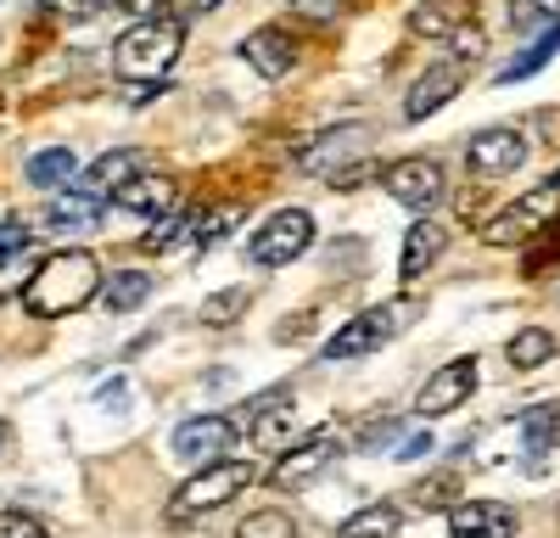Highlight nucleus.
I'll use <instances>...</instances> for the list:
<instances>
[{
  "label": "nucleus",
  "mask_w": 560,
  "mask_h": 538,
  "mask_svg": "<svg viewBox=\"0 0 560 538\" xmlns=\"http://www.w3.org/2000/svg\"><path fill=\"white\" fill-rule=\"evenodd\" d=\"M96 292H102V264H96V253L68 247V253L39 258V269L28 276V286H23V308L34 314V320H62V314L84 308Z\"/></svg>",
  "instance_id": "1"
},
{
  "label": "nucleus",
  "mask_w": 560,
  "mask_h": 538,
  "mask_svg": "<svg viewBox=\"0 0 560 538\" xmlns=\"http://www.w3.org/2000/svg\"><path fill=\"white\" fill-rule=\"evenodd\" d=\"M415 314H420V303H415V297H393V303L364 308V314H353L348 326H337V337L319 348V359H325V365H342V359H364V353H376L382 342H393V337H404V331L415 326Z\"/></svg>",
  "instance_id": "2"
},
{
  "label": "nucleus",
  "mask_w": 560,
  "mask_h": 538,
  "mask_svg": "<svg viewBox=\"0 0 560 538\" xmlns=\"http://www.w3.org/2000/svg\"><path fill=\"white\" fill-rule=\"evenodd\" d=\"M179 39H185V34H179L174 17H147V23L124 28L118 45H113L118 79H163V73L174 68V57H179Z\"/></svg>",
  "instance_id": "3"
},
{
  "label": "nucleus",
  "mask_w": 560,
  "mask_h": 538,
  "mask_svg": "<svg viewBox=\"0 0 560 538\" xmlns=\"http://www.w3.org/2000/svg\"><path fill=\"white\" fill-rule=\"evenodd\" d=\"M253 482H258L253 460H213V466H202L191 482H179V493L168 500V522H191V516H208V511L230 505L236 493H247Z\"/></svg>",
  "instance_id": "4"
},
{
  "label": "nucleus",
  "mask_w": 560,
  "mask_h": 538,
  "mask_svg": "<svg viewBox=\"0 0 560 538\" xmlns=\"http://www.w3.org/2000/svg\"><path fill=\"white\" fill-rule=\"evenodd\" d=\"M308 247H314V213H308V208H280V213H269L258 231H253L247 258H253L258 269H280V264L303 258Z\"/></svg>",
  "instance_id": "5"
},
{
  "label": "nucleus",
  "mask_w": 560,
  "mask_h": 538,
  "mask_svg": "<svg viewBox=\"0 0 560 538\" xmlns=\"http://www.w3.org/2000/svg\"><path fill=\"white\" fill-rule=\"evenodd\" d=\"M555 208H560V186H555V179H544L538 191H527L522 202H510L504 213H493V219H488L482 242H488V247H516V242H527V236H538V231H544Z\"/></svg>",
  "instance_id": "6"
},
{
  "label": "nucleus",
  "mask_w": 560,
  "mask_h": 538,
  "mask_svg": "<svg viewBox=\"0 0 560 538\" xmlns=\"http://www.w3.org/2000/svg\"><path fill=\"white\" fill-rule=\"evenodd\" d=\"M382 186L393 202H404L415 213H432L443 202V163L438 157H398L382 168Z\"/></svg>",
  "instance_id": "7"
},
{
  "label": "nucleus",
  "mask_w": 560,
  "mask_h": 538,
  "mask_svg": "<svg viewBox=\"0 0 560 538\" xmlns=\"http://www.w3.org/2000/svg\"><path fill=\"white\" fill-rule=\"evenodd\" d=\"M364 141H370V129H364V124L319 129L314 141H303V147H298V168H303V174H325V179H337L353 157H364Z\"/></svg>",
  "instance_id": "8"
},
{
  "label": "nucleus",
  "mask_w": 560,
  "mask_h": 538,
  "mask_svg": "<svg viewBox=\"0 0 560 538\" xmlns=\"http://www.w3.org/2000/svg\"><path fill=\"white\" fill-rule=\"evenodd\" d=\"M471 393H477V359H448V365H438V371L427 376V387H420L415 416H420V421H432V416H454Z\"/></svg>",
  "instance_id": "9"
},
{
  "label": "nucleus",
  "mask_w": 560,
  "mask_h": 538,
  "mask_svg": "<svg viewBox=\"0 0 560 538\" xmlns=\"http://www.w3.org/2000/svg\"><path fill=\"white\" fill-rule=\"evenodd\" d=\"M465 163H471V174H482V179L516 174V168L527 163V134H522V129H510V124H493V129L471 134V147H465Z\"/></svg>",
  "instance_id": "10"
},
{
  "label": "nucleus",
  "mask_w": 560,
  "mask_h": 538,
  "mask_svg": "<svg viewBox=\"0 0 560 538\" xmlns=\"http://www.w3.org/2000/svg\"><path fill=\"white\" fill-rule=\"evenodd\" d=\"M236 421L230 416H197V421H179L174 426V455L191 460V466H213L230 455V443H236Z\"/></svg>",
  "instance_id": "11"
},
{
  "label": "nucleus",
  "mask_w": 560,
  "mask_h": 538,
  "mask_svg": "<svg viewBox=\"0 0 560 538\" xmlns=\"http://www.w3.org/2000/svg\"><path fill=\"white\" fill-rule=\"evenodd\" d=\"M331 460H342V437H337V432H308V437L292 448V455L269 471V482L287 488V493H292V488H308Z\"/></svg>",
  "instance_id": "12"
},
{
  "label": "nucleus",
  "mask_w": 560,
  "mask_h": 538,
  "mask_svg": "<svg viewBox=\"0 0 560 538\" xmlns=\"http://www.w3.org/2000/svg\"><path fill=\"white\" fill-rule=\"evenodd\" d=\"M242 62H247L258 79H269V84H275V79H287V73H292L298 45H292V34H287V28H275V23H269V28H253V34L242 39Z\"/></svg>",
  "instance_id": "13"
},
{
  "label": "nucleus",
  "mask_w": 560,
  "mask_h": 538,
  "mask_svg": "<svg viewBox=\"0 0 560 538\" xmlns=\"http://www.w3.org/2000/svg\"><path fill=\"white\" fill-rule=\"evenodd\" d=\"M459 84H465V62H459V57H454V62L427 68V73L415 79V90H409L404 118H432V113H443V107L459 96Z\"/></svg>",
  "instance_id": "14"
},
{
  "label": "nucleus",
  "mask_w": 560,
  "mask_h": 538,
  "mask_svg": "<svg viewBox=\"0 0 560 538\" xmlns=\"http://www.w3.org/2000/svg\"><path fill=\"white\" fill-rule=\"evenodd\" d=\"M516 533V511L499 500H465L448 511V538H510Z\"/></svg>",
  "instance_id": "15"
},
{
  "label": "nucleus",
  "mask_w": 560,
  "mask_h": 538,
  "mask_svg": "<svg viewBox=\"0 0 560 538\" xmlns=\"http://www.w3.org/2000/svg\"><path fill=\"white\" fill-rule=\"evenodd\" d=\"M28 253H34V231H23L18 219H7V224H0V303L18 297L28 286V276L39 269Z\"/></svg>",
  "instance_id": "16"
},
{
  "label": "nucleus",
  "mask_w": 560,
  "mask_h": 538,
  "mask_svg": "<svg viewBox=\"0 0 560 538\" xmlns=\"http://www.w3.org/2000/svg\"><path fill=\"white\" fill-rule=\"evenodd\" d=\"M443 247H448V231L443 224H432V219H415L409 231H404V258H398V276L404 281H420L427 269L443 258Z\"/></svg>",
  "instance_id": "17"
},
{
  "label": "nucleus",
  "mask_w": 560,
  "mask_h": 538,
  "mask_svg": "<svg viewBox=\"0 0 560 538\" xmlns=\"http://www.w3.org/2000/svg\"><path fill=\"white\" fill-rule=\"evenodd\" d=\"M140 163H147V152H102L96 163H90L84 174H79V191H90V197H113L118 186H129V179L140 174Z\"/></svg>",
  "instance_id": "18"
},
{
  "label": "nucleus",
  "mask_w": 560,
  "mask_h": 538,
  "mask_svg": "<svg viewBox=\"0 0 560 538\" xmlns=\"http://www.w3.org/2000/svg\"><path fill=\"white\" fill-rule=\"evenodd\" d=\"M113 202L129 208V213H168V208L179 202V186H174L168 174H135L129 186L113 191Z\"/></svg>",
  "instance_id": "19"
},
{
  "label": "nucleus",
  "mask_w": 560,
  "mask_h": 538,
  "mask_svg": "<svg viewBox=\"0 0 560 538\" xmlns=\"http://www.w3.org/2000/svg\"><path fill=\"white\" fill-rule=\"evenodd\" d=\"M102 219V197H90V191H62V197H51L45 202V213H39V224L45 231H90V224Z\"/></svg>",
  "instance_id": "20"
},
{
  "label": "nucleus",
  "mask_w": 560,
  "mask_h": 538,
  "mask_svg": "<svg viewBox=\"0 0 560 538\" xmlns=\"http://www.w3.org/2000/svg\"><path fill=\"white\" fill-rule=\"evenodd\" d=\"M465 0H420V7L409 12V28L415 34H427V39H454L465 28Z\"/></svg>",
  "instance_id": "21"
},
{
  "label": "nucleus",
  "mask_w": 560,
  "mask_h": 538,
  "mask_svg": "<svg viewBox=\"0 0 560 538\" xmlns=\"http://www.w3.org/2000/svg\"><path fill=\"white\" fill-rule=\"evenodd\" d=\"M522 455H533V460H544L549 455V448L560 443V410H555V404H533V410L522 416Z\"/></svg>",
  "instance_id": "22"
},
{
  "label": "nucleus",
  "mask_w": 560,
  "mask_h": 538,
  "mask_svg": "<svg viewBox=\"0 0 560 538\" xmlns=\"http://www.w3.org/2000/svg\"><path fill=\"white\" fill-rule=\"evenodd\" d=\"M147 297H152V276H147V269H118V276L102 286L107 314H129V308H140Z\"/></svg>",
  "instance_id": "23"
},
{
  "label": "nucleus",
  "mask_w": 560,
  "mask_h": 538,
  "mask_svg": "<svg viewBox=\"0 0 560 538\" xmlns=\"http://www.w3.org/2000/svg\"><path fill=\"white\" fill-rule=\"evenodd\" d=\"M398 522H404V511L398 505H364V511H353L342 527H337V538H393L398 533Z\"/></svg>",
  "instance_id": "24"
},
{
  "label": "nucleus",
  "mask_w": 560,
  "mask_h": 538,
  "mask_svg": "<svg viewBox=\"0 0 560 538\" xmlns=\"http://www.w3.org/2000/svg\"><path fill=\"white\" fill-rule=\"evenodd\" d=\"M555 51H560V23H549V28H544V34H538V39L527 45V51H522L516 62H504V68H499V84H516V79H533V73H538V68H544V62H549Z\"/></svg>",
  "instance_id": "25"
},
{
  "label": "nucleus",
  "mask_w": 560,
  "mask_h": 538,
  "mask_svg": "<svg viewBox=\"0 0 560 538\" xmlns=\"http://www.w3.org/2000/svg\"><path fill=\"white\" fill-rule=\"evenodd\" d=\"M247 308H253V292H247V286H224V292L202 297V326L224 331V326H236Z\"/></svg>",
  "instance_id": "26"
},
{
  "label": "nucleus",
  "mask_w": 560,
  "mask_h": 538,
  "mask_svg": "<svg viewBox=\"0 0 560 538\" xmlns=\"http://www.w3.org/2000/svg\"><path fill=\"white\" fill-rule=\"evenodd\" d=\"M549 359H555V337L544 326H527V331L510 337V365L516 371H538V365H549Z\"/></svg>",
  "instance_id": "27"
},
{
  "label": "nucleus",
  "mask_w": 560,
  "mask_h": 538,
  "mask_svg": "<svg viewBox=\"0 0 560 538\" xmlns=\"http://www.w3.org/2000/svg\"><path fill=\"white\" fill-rule=\"evenodd\" d=\"M73 147H51V152H34L28 157V186H68L73 179Z\"/></svg>",
  "instance_id": "28"
},
{
  "label": "nucleus",
  "mask_w": 560,
  "mask_h": 538,
  "mask_svg": "<svg viewBox=\"0 0 560 538\" xmlns=\"http://www.w3.org/2000/svg\"><path fill=\"white\" fill-rule=\"evenodd\" d=\"M236 538H298V522H292L287 511H253V516L236 527Z\"/></svg>",
  "instance_id": "29"
},
{
  "label": "nucleus",
  "mask_w": 560,
  "mask_h": 538,
  "mask_svg": "<svg viewBox=\"0 0 560 538\" xmlns=\"http://www.w3.org/2000/svg\"><path fill=\"white\" fill-rule=\"evenodd\" d=\"M560 23V0H510V28H549Z\"/></svg>",
  "instance_id": "30"
},
{
  "label": "nucleus",
  "mask_w": 560,
  "mask_h": 538,
  "mask_svg": "<svg viewBox=\"0 0 560 538\" xmlns=\"http://www.w3.org/2000/svg\"><path fill=\"white\" fill-rule=\"evenodd\" d=\"M454 493H459V477H454V471H438V477H427V482H420V488L409 493V500H415L420 511H448V500H454Z\"/></svg>",
  "instance_id": "31"
},
{
  "label": "nucleus",
  "mask_w": 560,
  "mask_h": 538,
  "mask_svg": "<svg viewBox=\"0 0 560 538\" xmlns=\"http://www.w3.org/2000/svg\"><path fill=\"white\" fill-rule=\"evenodd\" d=\"M102 7L107 0H39V12L57 23H90V17H102Z\"/></svg>",
  "instance_id": "32"
},
{
  "label": "nucleus",
  "mask_w": 560,
  "mask_h": 538,
  "mask_svg": "<svg viewBox=\"0 0 560 538\" xmlns=\"http://www.w3.org/2000/svg\"><path fill=\"white\" fill-rule=\"evenodd\" d=\"M0 538H45V522L28 511H0Z\"/></svg>",
  "instance_id": "33"
},
{
  "label": "nucleus",
  "mask_w": 560,
  "mask_h": 538,
  "mask_svg": "<svg viewBox=\"0 0 560 538\" xmlns=\"http://www.w3.org/2000/svg\"><path fill=\"white\" fill-rule=\"evenodd\" d=\"M393 437H398V421H393V416L359 426V448H382V443H393Z\"/></svg>",
  "instance_id": "34"
},
{
  "label": "nucleus",
  "mask_w": 560,
  "mask_h": 538,
  "mask_svg": "<svg viewBox=\"0 0 560 538\" xmlns=\"http://www.w3.org/2000/svg\"><path fill=\"white\" fill-rule=\"evenodd\" d=\"M370 174H382V168H376V163H348V168H342V174L331 179V186H337V191H359Z\"/></svg>",
  "instance_id": "35"
},
{
  "label": "nucleus",
  "mask_w": 560,
  "mask_h": 538,
  "mask_svg": "<svg viewBox=\"0 0 560 538\" xmlns=\"http://www.w3.org/2000/svg\"><path fill=\"white\" fill-rule=\"evenodd\" d=\"M342 7H348V0H292L298 17H337Z\"/></svg>",
  "instance_id": "36"
},
{
  "label": "nucleus",
  "mask_w": 560,
  "mask_h": 538,
  "mask_svg": "<svg viewBox=\"0 0 560 538\" xmlns=\"http://www.w3.org/2000/svg\"><path fill=\"white\" fill-rule=\"evenodd\" d=\"M477 51H482V28L471 23V28H459V34H454V57H459V62H471Z\"/></svg>",
  "instance_id": "37"
},
{
  "label": "nucleus",
  "mask_w": 560,
  "mask_h": 538,
  "mask_svg": "<svg viewBox=\"0 0 560 538\" xmlns=\"http://www.w3.org/2000/svg\"><path fill=\"white\" fill-rule=\"evenodd\" d=\"M432 455V437H404L398 443V460H427Z\"/></svg>",
  "instance_id": "38"
},
{
  "label": "nucleus",
  "mask_w": 560,
  "mask_h": 538,
  "mask_svg": "<svg viewBox=\"0 0 560 538\" xmlns=\"http://www.w3.org/2000/svg\"><path fill=\"white\" fill-rule=\"evenodd\" d=\"M179 17H202V12H219V0H168Z\"/></svg>",
  "instance_id": "39"
},
{
  "label": "nucleus",
  "mask_w": 560,
  "mask_h": 538,
  "mask_svg": "<svg viewBox=\"0 0 560 538\" xmlns=\"http://www.w3.org/2000/svg\"><path fill=\"white\" fill-rule=\"evenodd\" d=\"M174 236H179V219H163L158 231L147 236V247H174Z\"/></svg>",
  "instance_id": "40"
},
{
  "label": "nucleus",
  "mask_w": 560,
  "mask_h": 538,
  "mask_svg": "<svg viewBox=\"0 0 560 538\" xmlns=\"http://www.w3.org/2000/svg\"><path fill=\"white\" fill-rule=\"evenodd\" d=\"M118 7H129V12H140V17H152V12H158V0H118Z\"/></svg>",
  "instance_id": "41"
},
{
  "label": "nucleus",
  "mask_w": 560,
  "mask_h": 538,
  "mask_svg": "<svg viewBox=\"0 0 560 538\" xmlns=\"http://www.w3.org/2000/svg\"><path fill=\"white\" fill-rule=\"evenodd\" d=\"M549 179H555V186H560V168H555V174H549Z\"/></svg>",
  "instance_id": "42"
},
{
  "label": "nucleus",
  "mask_w": 560,
  "mask_h": 538,
  "mask_svg": "<svg viewBox=\"0 0 560 538\" xmlns=\"http://www.w3.org/2000/svg\"><path fill=\"white\" fill-rule=\"evenodd\" d=\"M0 437H7V426H0Z\"/></svg>",
  "instance_id": "43"
}]
</instances>
